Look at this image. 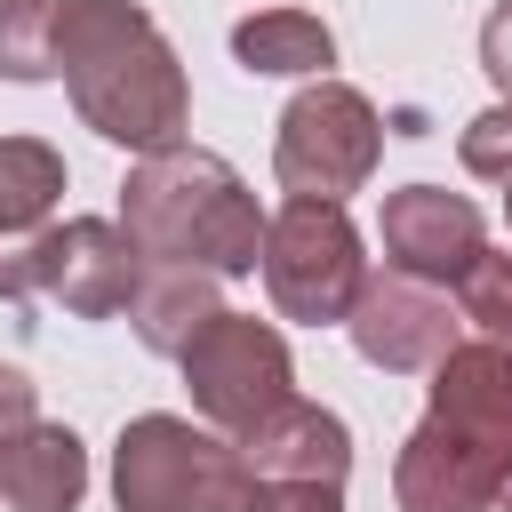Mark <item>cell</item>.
Wrapping results in <instances>:
<instances>
[{
    "mask_svg": "<svg viewBox=\"0 0 512 512\" xmlns=\"http://www.w3.org/2000/svg\"><path fill=\"white\" fill-rule=\"evenodd\" d=\"M56 72L72 88V112L128 152H168L184 144L192 120V88L176 48L160 40V24L136 0H64L56 8Z\"/></svg>",
    "mask_w": 512,
    "mask_h": 512,
    "instance_id": "6da1fadb",
    "label": "cell"
},
{
    "mask_svg": "<svg viewBox=\"0 0 512 512\" xmlns=\"http://www.w3.org/2000/svg\"><path fill=\"white\" fill-rule=\"evenodd\" d=\"M512 480V352L456 344L432 368V408L392 464L400 512H488Z\"/></svg>",
    "mask_w": 512,
    "mask_h": 512,
    "instance_id": "7a4b0ae2",
    "label": "cell"
},
{
    "mask_svg": "<svg viewBox=\"0 0 512 512\" xmlns=\"http://www.w3.org/2000/svg\"><path fill=\"white\" fill-rule=\"evenodd\" d=\"M120 232L136 264H192V272H256L264 256V216L256 192L200 144H168L128 168L120 184Z\"/></svg>",
    "mask_w": 512,
    "mask_h": 512,
    "instance_id": "3957f363",
    "label": "cell"
},
{
    "mask_svg": "<svg viewBox=\"0 0 512 512\" xmlns=\"http://www.w3.org/2000/svg\"><path fill=\"white\" fill-rule=\"evenodd\" d=\"M112 488L120 512H240L256 472L240 440L184 424V416H136L112 448Z\"/></svg>",
    "mask_w": 512,
    "mask_h": 512,
    "instance_id": "277c9868",
    "label": "cell"
},
{
    "mask_svg": "<svg viewBox=\"0 0 512 512\" xmlns=\"http://www.w3.org/2000/svg\"><path fill=\"white\" fill-rule=\"evenodd\" d=\"M264 288L280 304V320H344L368 288V256H360V232L336 200H288L272 224H264Z\"/></svg>",
    "mask_w": 512,
    "mask_h": 512,
    "instance_id": "5b68a950",
    "label": "cell"
},
{
    "mask_svg": "<svg viewBox=\"0 0 512 512\" xmlns=\"http://www.w3.org/2000/svg\"><path fill=\"white\" fill-rule=\"evenodd\" d=\"M384 152V120L360 88L344 80H312L288 112H280V144H272V176L288 184V200H336L360 192L376 176Z\"/></svg>",
    "mask_w": 512,
    "mask_h": 512,
    "instance_id": "8992f818",
    "label": "cell"
},
{
    "mask_svg": "<svg viewBox=\"0 0 512 512\" xmlns=\"http://www.w3.org/2000/svg\"><path fill=\"white\" fill-rule=\"evenodd\" d=\"M176 360H184L192 408H200L208 432H224V440H248L272 408L296 400V368H288L280 328H264V320H248V312H216Z\"/></svg>",
    "mask_w": 512,
    "mask_h": 512,
    "instance_id": "52a82bcc",
    "label": "cell"
},
{
    "mask_svg": "<svg viewBox=\"0 0 512 512\" xmlns=\"http://www.w3.org/2000/svg\"><path fill=\"white\" fill-rule=\"evenodd\" d=\"M128 288H136V248L120 224L72 216V224H48L32 240V296H56L72 320L128 312Z\"/></svg>",
    "mask_w": 512,
    "mask_h": 512,
    "instance_id": "ba28073f",
    "label": "cell"
},
{
    "mask_svg": "<svg viewBox=\"0 0 512 512\" xmlns=\"http://www.w3.org/2000/svg\"><path fill=\"white\" fill-rule=\"evenodd\" d=\"M376 240H384V264H392L400 280L440 288V280H464V272H472V256L488 248V224H480V208H472L464 192L400 184V192L384 200Z\"/></svg>",
    "mask_w": 512,
    "mask_h": 512,
    "instance_id": "9c48e42d",
    "label": "cell"
},
{
    "mask_svg": "<svg viewBox=\"0 0 512 512\" xmlns=\"http://www.w3.org/2000/svg\"><path fill=\"white\" fill-rule=\"evenodd\" d=\"M344 328H352V352L384 376H416V368H440L456 352V312L424 280H400V272L368 280L360 304L344 312Z\"/></svg>",
    "mask_w": 512,
    "mask_h": 512,
    "instance_id": "30bf717a",
    "label": "cell"
},
{
    "mask_svg": "<svg viewBox=\"0 0 512 512\" xmlns=\"http://www.w3.org/2000/svg\"><path fill=\"white\" fill-rule=\"evenodd\" d=\"M240 456H248L256 480H328V488H344V472H352V432H344V416H328V408H312V400H288V408H272V416L240 440Z\"/></svg>",
    "mask_w": 512,
    "mask_h": 512,
    "instance_id": "8fae6325",
    "label": "cell"
},
{
    "mask_svg": "<svg viewBox=\"0 0 512 512\" xmlns=\"http://www.w3.org/2000/svg\"><path fill=\"white\" fill-rule=\"evenodd\" d=\"M88 488V448L64 424H16L0 432V512H72Z\"/></svg>",
    "mask_w": 512,
    "mask_h": 512,
    "instance_id": "7c38bea8",
    "label": "cell"
},
{
    "mask_svg": "<svg viewBox=\"0 0 512 512\" xmlns=\"http://www.w3.org/2000/svg\"><path fill=\"white\" fill-rule=\"evenodd\" d=\"M216 272H192V264H136V288H128V320H136V344L144 352H184L208 320H216Z\"/></svg>",
    "mask_w": 512,
    "mask_h": 512,
    "instance_id": "4fadbf2b",
    "label": "cell"
},
{
    "mask_svg": "<svg viewBox=\"0 0 512 512\" xmlns=\"http://www.w3.org/2000/svg\"><path fill=\"white\" fill-rule=\"evenodd\" d=\"M232 56L248 72H272V80H304V72H328L336 64V40L320 16L304 8H256L248 24H232Z\"/></svg>",
    "mask_w": 512,
    "mask_h": 512,
    "instance_id": "5bb4252c",
    "label": "cell"
},
{
    "mask_svg": "<svg viewBox=\"0 0 512 512\" xmlns=\"http://www.w3.org/2000/svg\"><path fill=\"white\" fill-rule=\"evenodd\" d=\"M64 200V152L40 136H0V240H40Z\"/></svg>",
    "mask_w": 512,
    "mask_h": 512,
    "instance_id": "9a60e30c",
    "label": "cell"
},
{
    "mask_svg": "<svg viewBox=\"0 0 512 512\" xmlns=\"http://www.w3.org/2000/svg\"><path fill=\"white\" fill-rule=\"evenodd\" d=\"M56 8L64 0H0V72L8 80L56 72Z\"/></svg>",
    "mask_w": 512,
    "mask_h": 512,
    "instance_id": "2e32d148",
    "label": "cell"
},
{
    "mask_svg": "<svg viewBox=\"0 0 512 512\" xmlns=\"http://www.w3.org/2000/svg\"><path fill=\"white\" fill-rule=\"evenodd\" d=\"M456 304H464V320L480 328V344H504L512 352V256H472V272L456 280Z\"/></svg>",
    "mask_w": 512,
    "mask_h": 512,
    "instance_id": "e0dca14e",
    "label": "cell"
},
{
    "mask_svg": "<svg viewBox=\"0 0 512 512\" xmlns=\"http://www.w3.org/2000/svg\"><path fill=\"white\" fill-rule=\"evenodd\" d=\"M464 168L472 176H496V184H512V104H496V112H480L472 128H464Z\"/></svg>",
    "mask_w": 512,
    "mask_h": 512,
    "instance_id": "ac0fdd59",
    "label": "cell"
},
{
    "mask_svg": "<svg viewBox=\"0 0 512 512\" xmlns=\"http://www.w3.org/2000/svg\"><path fill=\"white\" fill-rule=\"evenodd\" d=\"M240 512H344V488H328V480H256Z\"/></svg>",
    "mask_w": 512,
    "mask_h": 512,
    "instance_id": "d6986e66",
    "label": "cell"
},
{
    "mask_svg": "<svg viewBox=\"0 0 512 512\" xmlns=\"http://www.w3.org/2000/svg\"><path fill=\"white\" fill-rule=\"evenodd\" d=\"M480 64H488V80H496L504 104H512V0H496V16L480 24Z\"/></svg>",
    "mask_w": 512,
    "mask_h": 512,
    "instance_id": "ffe728a7",
    "label": "cell"
},
{
    "mask_svg": "<svg viewBox=\"0 0 512 512\" xmlns=\"http://www.w3.org/2000/svg\"><path fill=\"white\" fill-rule=\"evenodd\" d=\"M32 296V240H0V304Z\"/></svg>",
    "mask_w": 512,
    "mask_h": 512,
    "instance_id": "44dd1931",
    "label": "cell"
},
{
    "mask_svg": "<svg viewBox=\"0 0 512 512\" xmlns=\"http://www.w3.org/2000/svg\"><path fill=\"white\" fill-rule=\"evenodd\" d=\"M32 424V376L24 368H0V432Z\"/></svg>",
    "mask_w": 512,
    "mask_h": 512,
    "instance_id": "7402d4cb",
    "label": "cell"
},
{
    "mask_svg": "<svg viewBox=\"0 0 512 512\" xmlns=\"http://www.w3.org/2000/svg\"><path fill=\"white\" fill-rule=\"evenodd\" d=\"M496 504H504V512H512V488H504V496H496Z\"/></svg>",
    "mask_w": 512,
    "mask_h": 512,
    "instance_id": "603a6c76",
    "label": "cell"
},
{
    "mask_svg": "<svg viewBox=\"0 0 512 512\" xmlns=\"http://www.w3.org/2000/svg\"><path fill=\"white\" fill-rule=\"evenodd\" d=\"M504 208H512V192H504Z\"/></svg>",
    "mask_w": 512,
    "mask_h": 512,
    "instance_id": "cb8c5ba5",
    "label": "cell"
},
{
    "mask_svg": "<svg viewBox=\"0 0 512 512\" xmlns=\"http://www.w3.org/2000/svg\"><path fill=\"white\" fill-rule=\"evenodd\" d=\"M504 488H512V480H504Z\"/></svg>",
    "mask_w": 512,
    "mask_h": 512,
    "instance_id": "d4e9b609",
    "label": "cell"
}]
</instances>
